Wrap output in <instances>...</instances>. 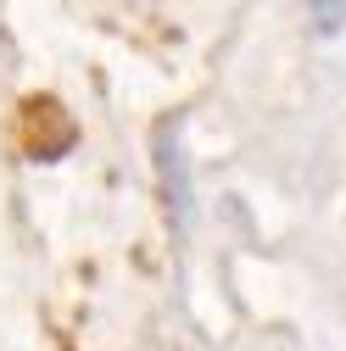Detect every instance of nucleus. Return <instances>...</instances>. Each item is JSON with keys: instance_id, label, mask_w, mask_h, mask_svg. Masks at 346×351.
I'll return each mask as SVG.
<instances>
[{"instance_id": "1", "label": "nucleus", "mask_w": 346, "mask_h": 351, "mask_svg": "<svg viewBox=\"0 0 346 351\" xmlns=\"http://www.w3.org/2000/svg\"><path fill=\"white\" fill-rule=\"evenodd\" d=\"M157 162H162V179H168V195H173V206H185V156H179V140H173V134H162V145H157Z\"/></svg>"}, {"instance_id": "2", "label": "nucleus", "mask_w": 346, "mask_h": 351, "mask_svg": "<svg viewBox=\"0 0 346 351\" xmlns=\"http://www.w3.org/2000/svg\"><path fill=\"white\" fill-rule=\"evenodd\" d=\"M301 6H308V28L319 39H330V34L346 28V0H301Z\"/></svg>"}]
</instances>
